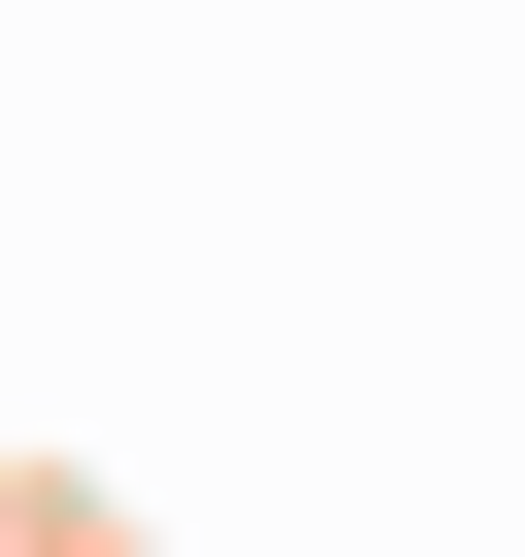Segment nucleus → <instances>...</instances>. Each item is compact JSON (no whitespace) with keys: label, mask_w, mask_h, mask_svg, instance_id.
I'll list each match as a JSON object with an SVG mask.
<instances>
[]
</instances>
